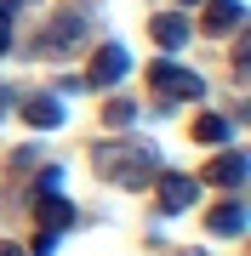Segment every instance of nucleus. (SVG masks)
Returning a JSON list of instances; mask_svg holds the SVG:
<instances>
[{
  "label": "nucleus",
  "mask_w": 251,
  "mask_h": 256,
  "mask_svg": "<svg viewBox=\"0 0 251 256\" xmlns=\"http://www.w3.org/2000/svg\"><path fill=\"white\" fill-rule=\"evenodd\" d=\"M23 120H29L35 131H57V126L69 120V108H63L57 97H29V102H23Z\"/></svg>",
  "instance_id": "obj_7"
},
{
  "label": "nucleus",
  "mask_w": 251,
  "mask_h": 256,
  "mask_svg": "<svg viewBox=\"0 0 251 256\" xmlns=\"http://www.w3.org/2000/svg\"><path fill=\"white\" fill-rule=\"evenodd\" d=\"M183 6H194V0H183Z\"/></svg>",
  "instance_id": "obj_17"
},
{
  "label": "nucleus",
  "mask_w": 251,
  "mask_h": 256,
  "mask_svg": "<svg viewBox=\"0 0 251 256\" xmlns=\"http://www.w3.org/2000/svg\"><path fill=\"white\" fill-rule=\"evenodd\" d=\"M57 250V234H35V256H52Z\"/></svg>",
  "instance_id": "obj_15"
},
{
  "label": "nucleus",
  "mask_w": 251,
  "mask_h": 256,
  "mask_svg": "<svg viewBox=\"0 0 251 256\" xmlns=\"http://www.w3.org/2000/svg\"><path fill=\"white\" fill-rule=\"evenodd\" d=\"M131 74V52L114 40V46H103L97 57H92V68H86V86H114V80H126Z\"/></svg>",
  "instance_id": "obj_3"
},
{
  "label": "nucleus",
  "mask_w": 251,
  "mask_h": 256,
  "mask_svg": "<svg viewBox=\"0 0 251 256\" xmlns=\"http://www.w3.org/2000/svg\"><path fill=\"white\" fill-rule=\"evenodd\" d=\"M35 216H40V234H63V228H75V205L63 200V194H35Z\"/></svg>",
  "instance_id": "obj_4"
},
{
  "label": "nucleus",
  "mask_w": 251,
  "mask_h": 256,
  "mask_svg": "<svg viewBox=\"0 0 251 256\" xmlns=\"http://www.w3.org/2000/svg\"><path fill=\"white\" fill-rule=\"evenodd\" d=\"M211 234H245V205H240V200L217 205V210H211Z\"/></svg>",
  "instance_id": "obj_11"
},
{
  "label": "nucleus",
  "mask_w": 251,
  "mask_h": 256,
  "mask_svg": "<svg viewBox=\"0 0 251 256\" xmlns=\"http://www.w3.org/2000/svg\"><path fill=\"white\" fill-rule=\"evenodd\" d=\"M80 34H86V23L75 18V12H63V18H57V23L46 28V34H40V52H46V57H57L63 46H75Z\"/></svg>",
  "instance_id": "obj_6"
},
{
  "label": "nucleus",
  "mask_w": 251,
  "mask_h": 256,
  "mask_svg": "<svg viewBox=\"0 0 251 256\" xmlns=\"http://www.w3.org/2000/svg\"><path fill=\"white\" fill-rule=\"evenodd\" d=\"M0 256H23V250H18V245H0Z\"/></svg>",
  "instance_id": "obj_16"
},
{
  "label": "nucleus",
  "mask_w": 251,
  "mask_h": 256,
  "mask_svg": "<svg viewBox=\"0 0 251 256\" xmlns=\"http://www.w3.org/2000/svg\"><path fill=\"white\" fill-rule=\"evenodd\" d=\"M149 34H154V40H160V46H166V52H177V46H183V40H188V23L177 18V12H160V18L149 23Z\"/></svg>",
  "instance_id": "obj_10"
},
{
  "label": "nucleus",
  "mask_w": 251,
  "mask_h": 256,
  "mask_svg": "<svg viewBox=\"0 0 251 256\" xmlns=\"http://www.w3.org/2000/svg\"><path fill=\"white\" fill-rule=\"evenodd\" d=\"M103 120H109V126H131V120H137V108L120 97V102H109V108H103Z\"/></svg>",
  "instance_id": "obj_13"
},
{
  "label": "nucleus",
  "mask_w": 251,
  "mask_h": 256,
  "mask_svg": "<svg viewBox=\"0 0 251 256\" xmlns=\"http://www.w3.org/2000/svg\"><path fill=\"white\" fill-rule=\"evenodd\" d=\"M149 80H154V92H160V97H177V102L205 97V80H200V74H194V68H177V63H166V57L149 68Z\"/></svg>",
  "instance_id": "obj_2"
},
{
  "label": "nucleus",
  "mask_w": 251,
  "mask_h": 256,
  "mask_svg": "<svg viewBox=\"0 0 251 256\" xmlns=\"http://www.w3.org/2000/svg\"><path fill=\"white\" fill-rule=\"evenodd\" d=\"M205 176H211L217 188H240V182H245V154H240V148H228V154H217Z\"/></svg>",
  "instance_id": "obj_9"
},
{
  "label": "nucleus",
  "mask_w": 251,
  "mask_h": 256,
  "mask_svg": "<svg viewBox=\"0 0 251 256\" xmlns=\"http://www.w3.org/2000/svg\"><path fill=\"white\" fill-rule=\"evenodd\" d=\"M194 205V176H160V210H166V216H177V210H188Z\"/></svg>",
  "instance_id": "obj_5"
},
{
  "label": "nucleus",
  "mask_w": 251,
  "mask_h": 256,
  "mask_svg": "<svg viewBox=\"0 0 251 256\" xmlns=\"http://www.w3.org/2000/svg\"><path fill=\"white\" fill-rule=\"evenodd\" d=\"M245 23V0H211L205 6V34H228Z\"/></svg>",
  "instance_id": "obj_8"
},
{
  "label": "nucleus",
  "mask_w": 251,
  "mask_h": 256,
  "mask_svg": "<svg viewBox=\"0 0 251 256\" xmlns=\"http://www.w3.org/2000/svg\"><path fill=\"white\" fill-rule=\"evenodd\" d=\"M92 165H97V176H109V182H120V188H149L154 182V142H97V154H92Z\"/></svg>",
  "instance_id": "obj_1"
},
{
  "label": "nucleus",
  "mask_w": 251,
  "mask_h": 256,
  "mask_svg": "<svg viewBox=\"0 0 251 256\" xmlns=\"http://www.w3.org/2000/svg\"><path fill=\"white\" fill-rule=\"evenodd\" d=\"M194 137H200V142H228V120H217V114H205L200 126H194Z\"/></svg>",
  "instance_id": "obj_12"
},
{
  "label": "nucleus",
  "mask_w": 251,
  "mask_h": 256,
  "mask_svg": "<svg viewBox=\"0 0 251 256\" xmlns=\"http://www.w3.org/2000/svg\"><path fill=\"white\" fill-rule=\"evenodd\" d=\"M0 52H12V6L0 0Z\"/></svg>",
  "instance_id": "obj_14"
}]
</instances>
